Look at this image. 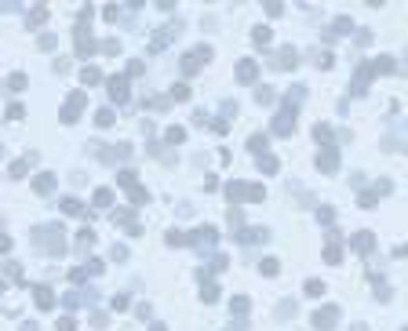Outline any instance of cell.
<instances>
[{"mask_svg": "<svg viewBox=\"0 0 408 331\" xmlns=\"http://www.w3.org/2000/svg\"><path fill=\"white\" fill-rule=\"evenodd\" d=\"M29 236H33V244H37L40 251H48V255H62V251H66V240H62L66 233H62L58 222H51V226H37Z\"/></svg>", "mask_w": 408, "mask_h": 331, "instance_id": "1", "label": "cell"}, {"mask_svg": "<svg viewBox=\"0 0 408 331\" xmlns=\"http://www.w3.org/2000/svg\"><path fill=\"white\" fill-rule=\"evenodd\" d=\"M84 106H88V91H73V95H70V102L62 106V124H73V120H77V113H81Z\"/></svg>", "mask_w": 408, "mask_h": 331, "instance_id": "2", "label": "cell"}, {"mask_svg": "<svg viewBox=\"0 0 408 331\" xmlns=\"http://www.w3.org/2000/svg\"><path fill=\"white\" fill-rule=\"evenodd\" d=\"M339 320V306H321L317 313H313V327L317 331H332Z\"/></svg>", "mask_w": 408, "mask_h": 331, "instance_id": "3", "label": "cell"}, {"mask_svg": "<svg viewBox=\"0 0 408 331\" xmlns=\"http://www.w3.org/2000/svg\"><path fill=\"white\" fill-rule=\"evenodd\" d=\"M215 240H219L215 226H197L190 236H186V244H197V247H215Z\"/></svg>", "mask_w": 408, "mask_h": 331, "instance_id": "4", "label": "cell"}, {"mask_svg": "<svg viewBox=\"0 0 408 331\" xmlns=\"http://www.w3.org/2000/svg\"><path fill=\"white\" fill-rule=\"evenodd\" d=\"M200 58L208 62V58H212V47H197V51H190V55H186V58H182V73H186V76H190V73H197V69H200Z\"/></svg>", "mask_w": 408, "mask_h": 331, "instance_id": "5", "label": "cell"}, {"mask_svg": "<svg viewBox=\"0 0 408 331\" xmlns=\"http://www.w3.org/2000/svg\"><path fill=\"white\" fill-rule=\"evenodd\" d=\"M106 88H109V99H113V102H128V76H109V80H106Z\"/></svg>", "mask_w": 408, "mask_h": 331, "instance_id": "6", "label": "cell"}, {"mask_svg": "<svg viewBox=\"0 0 408 331\" xmlns=\"http://www.w3.org/2000/svg\"><path fill=\"white\" fill-rule=\"evenodd\" d=\"M317 168H321V171H328V175H332V171L339 168V149H335V146H324V149L317 153Z\"/></svg>", "mask_w": 408, "mask_h": 331, "instance_id": "7", "label": "cell"}, {"mask_svg": "<svg viewBox=\"0 0 408 331\" xmlns=\"http://www.w3.org/2000/svg\"><path fill=\"white\" fill-rule=\"evenodd\" d=\"M292 131H295V109L285 106V113L274 120V135H292Z\"/></svg>", "mask_w": 408, "mask_h": 331, "instance_id": "8", "label": "cell"}, {"mask_svg": "<svg viewBox=\"0 0 408 331\" xmlns=\"http://www.w3.org/2000/svg\"><path fill=\"white\" fill-rule=\"evenodd\" d=\"M33 298H37L40 309H55V291L48 288V284H37V288H33Z\"/></svg>", "mask_w": 408, "mask_h": 331, "instance_id": "9", "label": "cell"}, {"mask_svg": "<svg viewBox=\"0 0 408 331\" xmlns=\"http://www.w3.org/2000/svg\"><path fill=\"white\" fill-rule=\"evenodd\" d=\"M255 76H259V66H255L252 58H241V66H237V80H241V84H252Z\"/></svg>", "mask_w": 408, "mask_h": 331, "instance_id": "10", "label": "cell"}, {"mask_svg": "<svg viewBox=\"0 0 408 331\" xmlns=\"http://www.w3.org/2000/svg\"><path fill=\"white\" fill-rule=\"evenodd\" d=\"M73 40H77V55H81V58H88L91 51H95V40L88 37V29H77V37H73Z\"/></svg>", "mask_w": 408, "mask_h": 331, "instance_id": "11", "label": "cell"}, {"mask_svg": "<svg viewBox=\"0 0 408 331\" xmlns=\"http://www.w3.org/2000/svg\"><path fill=\"white\" fill-rule=\"evenodd\" d=\"M295 58H299V55H295V47H281V55H277L274 66H277V69H295V66H299Z\"/></svg>", "mask_w": 408, "mask_h": 331, "instance_id": "12", "label": "cell"}, {"mask_svg": "<svg viewBox=\"0 0 408 331\" xmlns=\"http://www.w3.org/2000/svg\"><path fill=\"white\" fill-rule=\"evenodd\" d=\"M339 259H343V251H339V236L332 233V236H328V247H324V262H328V266H339Z\"/></svg>", "mask_w": 408, "mask_h": 331, "instance_id": "13", "label": "cell"}, {"mask_svg": "<svg viewBox=\"0 0 408 331\" xmlns=\"http://www.w3.org/2000/svg\"><path fill=\"white\" fill-rule=\"evenodd\" d=\"M226 197H230L233 208H237L241 200H248V186H244V182H230V186H226Z\"/></svg>", "mask_w": 408, "mask_h": 331, "instance_id": "14", "label": "cell"}, {"mask_svg": "<svg viewBox=\"0 0 408 331\" xmlns=\"http://www.w3.org/2000/svg\"><path fill=\"white\" fill-rule=\"evenodd\" d=\"M55 175H51V171H40V175L33 179V189H37V193H51V189H55Z\"/></svg>", "mask_w": 408, "mask_h": 331, "instance_id": "15", "label": "cell"}, {"mask_svg": "<svg viewBox=\"0 0 408 331\" xmlns=\"http://www.w3.org/2000/svg\"><path fill=\"white\" fill-rule=\"evenodd\" d=\"M233 236H237L241 244H255V240H266V229H244V226H241Z\"/></svg>", "mask_w": 408, "mask_h": 331, "instance_id": "16", "label": "cell"}, {"mask_svg": "<svg viewBox=\"0 0 408 331\" xmlns=\"http://www.w3.org/2000/svg\"><path fill=\"white\" fill-rule=\"evenodd\" d=\"M175 33H179L175 26H164V29H157V37H153V44H150V47H153V51H157V47H164V44H168L171 37H175Z\"/></svg>", "mask_w": 408, "mask_h": 331, "instance_id": "17", "label": "cell"}, {"mask_svg": "<svg viewBox=\"0 0 408 331\" xmlns=\"http://www.w3.org/2000/svg\"><path fill=\"white\" fill-rule=\"evenodd\" d=\"M368 80H372V66H361V69H357V80H354V95L365 91V88H368Z\"/></svg>", "mask_w": 408, "mask_h": 331, "instance_id": "18", "label": "cell"}, {"mask_svg": "<svg viewBox=\"0 0 408 331\" xmlns=\"http://www.w3.org/2000/svg\"><path fill=\"white\" fill-rule=\"evenodd\" d=\"M230 313H237V320H244V313H248V298H244V295H233V298H230Z\"/></svg>", "mask_w": 408, "mask_h": 331, "instance_id": "19", "label": "cell"}, {"mask_svg": "<svg viewBox=\"0 0 408 331\" xmlns=\"http://www.w3.org/2000/svg\"><path fill=\"white\" fill-rule=\"evenodd\" d=\"M91 204H95L99 211H106L109 204H113V193H109V189H95V200H91Z\"/></svg>", "mask_w": 408, "mask_h": 331, "instance_id": "20", "label": "cell"}, {"mask_svg": "<svg viewBox=\"0 0 408 331\" xmlns=\"http://www.w3.org/2000/svg\"><path fill=\"white\" fill-rule=\"evenodd\" d=\"M354 247H357V251H365V255H368V251L375 247V240H372V233H357V236H354Z\"/></svg>", "mask_w": 408, "mask_h": 331, "instance_id": "21", "label": "cell"}, {"mask_svg": "<svg viewBox=\"0 0 408 331\" xmlns=\"http://www.w3.org/2000/svg\"><path fill=\"white\" fill-rule=\"evenodd\" d=\"M62 211H66V215H84V204L77 197H66V200H62Z\"/></svg>", "mask_w": 408, "mask_h": 331, "instance_id": "22", "label": "cell"}, {"mask_svg": "<svg viewBox=\"0 0 408 331\" xmlns=\"http://www.w3.org/2000/svg\"><path fill=\"white\" fill-rule=\"evenodd\" d=\"M266 146H270V135H252L248 138V149H255V153H266Z\"/></svg>", "mask_w": 408, "mask_h": 331, "instance_id": "23", "label": "cell"}, {"mask_svg": "<svg viewBox=\"0 0 408 331\" xmlns=\"http://www.w3.org/2000/svg\"><path fill=\"white\" fill-rule=\"evenodd\" d=\"M168 99H175V102H186V99H190V88H186V84H171Z\"/></svg>", "mask_w": 408, "mask_h": 331, "instance_id": "24", "label": "cell"}, {"mask_svg": "<svg viewBox=\"0 0 408 331\" xmlns=\"http://www.w3.org/2000/svg\"><path fill=\"white\" fill-rule=\"evenodd\" d=\"M259 168L266 171V175H274V171H277V156H270V153H259Z\"/></svg>", "mask_w": 408, "mask_h": 331, "instance_id": "25", "label": "cell"}, {"mask_svg": "<svg viewBox=\"0 0 408 331\" xmlns=\"http://www.w3.org/2000/svg\"><path fill=\"white\" fill-rule=\"evenodd\" d=\"M81 80H84V84H99V80H102V73H99L95 66H84V69H81Z\"/></svg>", "mask_w": 408, "mask_h": 331, "instance_id": "26", "label": "cell"}, {"mask_svg": "<svg viewBox=\"0 0 408 331\" xmlns=\"http://www.w3.org/2000/svg\"><path fill=\"white\" fill-rule=\"evenodd\" d=\"M259 270H262L266 277H277V273H281V262H277V259H262V262H259Z\"/></svg>", "mask_w": 408, "mask_h": 331, "instance_id": "27", "label": "cell"}, {"mask_svg": "<svg viewBox=\"0 0 408 331\" xmlns=\"http://www.w3.org/2000/svg\"><path fill=\"white\" fill-rule=\"evenodd\" d=\"M77 244H81V247H91V244H95V229H81V233H77Z\"/></svg>", "mask_w": 408, "mask_h": 331, "instance_id": "28", "label": "cell"}, {"mask_svg": "<svg viewBox=\"0 0 408 331\" xmlns=\"http://www.w3.org/2000/svg\"><path fill=\"white\" fill-rule=\"evenodd\" d=\"M135 179H139V175H135V171H120V175H117V186H124V189H131V186H139Z\"/></svg>", "mask_w": 408, "mask_h": 331, "instance_id": "29", "label": "cell"}, {"mask_svg": "<svg viewBox=\"0 0 408 331\" xmlns=\"http://www.w3.org/2000/svg\"><path fill=\"white\" fill-rule=\"evenodd\" d=\"M128 306H131V302H128V295H113V298H109V309H117V313H124Z\"/></svg>", "mask_w": 408, "mask_h": 331, "instance_id": "30", "label": "cell"}, {"mask_svg": "<svg viewBox=\"0 0 408 331\" xmlns=\"http://www.w3.org/2000/svg\"><path fill=\"white\" fill-rule=\"evenodd\" d=\"M200 298H204V302H215V298H219V288H215L212 280H208V284H204V288H200Z\"/></svg>", "mask_w": 408, "mask_h": 331, "instance_id": "31", "label": "cell"}, {"mask_svg": "<svg viewBox=\"0 0 408 331\" xmlns=\"http://www.w3.org/2000/svg\"><path fill=\"white\" fill-rule=\"evenodd\" d=\"M128 193H131V204H146V200H150V193H146L143 186H131Z\"/></svg>", "mask_w": 408, "mask_h": 331, "instance_id": "32", "label": "cell"}, {"mask_svg": "<svg viewBox=\"0 0 408 331\" xmlns=\"http://www.w3.org/2000/svg\"><path fill=\"white\" fill-rule=\"evenodd\" d=\"M306 295H310V298H321V295H324V284H321V280H306Z\"/></svg>", "mask_w": 408, "mask_h": 331, "instance_id": "33", "label": "cell"}, {"mask_svg": "<svg viewBox=\"0 0 408 331\" xmlns=\"http://www.w3.org/2000/svg\"><path fill=\"white\" fill-rule=\"evenodd\" d=\"M95 124H99V128H109V124H113V109H99Z\"/></svg>", "mask_w": 408, "mask_h": 331, "instance_id": "34", "label": "cell"}, {"mask_svg": "<svg viewBox=\"0 0 408 331\" xmlns=\"http://www.w3.org/2000/svg\"><path fill=\"white\" fill-rule=\"evenodd\" d=\"M4 270H8V277H11V280H22V266L15 262V259H11V262H4Z\"/></svg>", "mask_w": 408, "mask_h": 331, "instance_id": "35", "label": "cell"}, {"mask_svg": "<svg viewBox=\"0 0 408 331\" xmlns=\"http://www.w3.org/2000/svg\"><path fill=\"white\" fill-rule=\"evenodd\" d=\"M8 88H11V91H22V88H26V73H11Z\"/></svg>", "mask_w": 408, "mask_h": 331, "instance_id": "36", "label": "cell"}, {"mask_svg": "<svg viewBox=\"0 0 408 331\" xmlns=\"http://www.w3.org/2000/svg\"><path fill=\"white\" fill-rule=\"evenodd\" d=\"M44 19H48V8H33V11H29V22H33V26H40Z\"/></svg>", "mask_w": 408, "mask_h": 331, "instance_id": "37", "label": "cell"}, {"mask_svg": "<svg viewBox=\"0 0 408 331\" xmlns=\"http://www.w3.org/2000/svg\"><path fill=\"white\" fill-rule=\"evenodd\" d=\"M255 99H259L262 106H270V102H274V88H259V91H255Z\"/></svg>", "mask_w": 408, "mask_h": 331, "instance_id": "38", "label": "cell"}, {"mask_svg": "<svg viewBox=\"0 0 408 331\" xmlns=\"http://www.w3.org/2000/svg\"><path fill=\"white\" fill-rule=\"evenodd\" d=\"M168 244H171V247H182V244H186V233L171 229V233H168Z\"/></svg>", "mask_w": 408, "mask_h": 331, "instance_id": "39", "label": "cell"}, {"mask_svg": "<svg viewBox=\"0 0 408 331\" xmlns=\"http://www.w3.org/2000/svg\"><path fill=\"white\" fill-rule=\"evenodd\" d=\"M277 317H281V320L295 317V306H292V302H281V306H277Z\"/></svg>", "mask_w": 408, "mask_h": 331, "instance_id": "40", "label": "cell"}, {"mask_svg": "<svg viewBox=\"0 0 408 331\" xmlns=\"http://www.w3.org/2000/svg\"><path fill=\"white\" fill-rule=\"evenodd\" d=\"M252 40H255V44H270V29H266V26H259L255 33H252Z\"/></svg>", "mask_w": 408, "mask_h": 331, "instance_id": "41", "label": "cell"}, {"mask_svg": "<svg viewBox=\"0 0 408 331\" xmlns=\"http://www.w3.org/2000/svg\"><path fill=\"white\" fill-rule=\"evenodd\" d=\"M317 218H321L324 226H332V222H335V211H332V208H321V211H317Z\"/></svg>", "mask_w": 408, "mask_h": 331, "instance_id": "42", "label": "cell"}, {"mask_svg": "<svg viewBox=\"0 0 408 331\" xmlns=\"http://www.w3.org/2000/svg\"><path fill=\"white\" fill-rule=\"evenodd\" d=\"M182 138H186L182 128H168V142H171V146H175V142H182Z\"/></svg>", "mask_w": 408, "mask_h": 331, "instance_id": "43", "label": "cell"}, {"mask_svg": "<svg viewBox=\"0 0 408 331\" xmlns=\"http://www.w3.org/2000/svg\"><path fill=\"white\" fill-rule=\"evenodd\" d=\"M58 331H77V320L73 317H58Z\"/></svg>", "mask_w": 408, "mask_h": 331, "instance_id": "44", "label": "cell"}, {"mask_svg": "<svg viewBox=\"0 0 408 331\" xmlns=\"http://www.w3.org/2000/svg\"><path fill=\"white\" fill-rule=\"evenodd\" d=\"M313 135H317V138H332V128H328V124H317V128H313Z\"/></svg>", "mask_w": 408, "mask_h": 331, "instance_id": "45", "label": "cell"}, {"mask_svg": "<svg viewBox=\"0 0 408 331\" xmlns=\"http://www.w3.org/2000/svg\"><path fill=\"white\" fill-rule=\"evenodd\" d=\"M22 113H26L22 106H11V109H8V120H22Z\"/></svg>", "mask_w": 408, "mask_h": 331, "instance_id": "46", "label": "cell"}, {"mask_svg": "<svg viewBox=\"0 0 408 331\" xmlns=\"http://www.w3.org/2000/svg\"><path fill=\"white\" fill-rule=\"evenodd\" d=\"M8 251H11V236L0 233V255H8Z\"/></svg>", "mask_w": 408, "mask_h": 331, "instance_id": "47", "label": "cell"}, {"mask_svg": "<svg viewBox=\"0 0 408 331\" xmlns=\"http://www.w3.org/2000/svg\"><path fill=\"white\" fill-rule=\"evenodd\" d=\"M150 331H168V327H164V324H153V327H150Z\"/></svg>", "mask_w": 408, "mask_h": 331, "instance_id": "48", "label": "cell"}, {"mask_svg": "<svg viewBox=\"0 0 408 331\" xmlns=\"http://www.w3.org/2000/svg\"><path fill=\"white\" fill-rule=\"evenodd\" d=\"M354 331H368V327H365V324H354Z\"/></svg>", "mask_w": 408, "mask_h": 331, "instance_id": "49", "label": "cell"}, {"mask_svg": "<svg viewBox=\"0 0 408 331\" xmlns=\"http://www.w3.org/2000/svg\"><path fill=\"white\" fill-rule=\"evenodd\" d=\"M22 331H37V327H33V324H26V327H22Z\"/></svg>", "mask_w": 408, "mask_h": 331, "instance_id": "50", "label": "cell"}, {"mask_svg": "<svg viewBox=\"0 0 408 331\" xmlns=\"http://www.w3.org/2000/svg\"><path fill=\"white\" fill-rule=\"evenodd\" d=\"M0 295H4V277H0Z\"/></svg>", "mask_w": 408, "mask_h": 331, "instance_id": "51", "label": "cell"}]
</instances>
